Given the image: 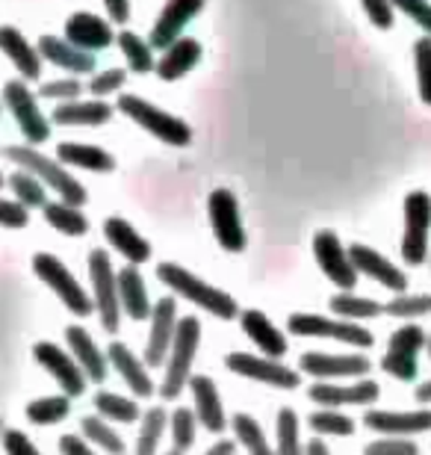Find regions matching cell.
I'll list each match as a JSON object with an SVG mask.
<instances>
[{
    "mask_svg": "<svg viewBox=\"0 0 431 455\" xmlns=\"http://www.w3.org/2000/svg\"><path fill=\"white\" fill-rule=\"evenodd\" d=\"M157 278L172 290V296L187 299L189 305L201 307V311H207L210 316H216V320H222V323L240 320L243 311H240V305H236V299L231 293H225V290L213 287L210 281L198 278L196 272L183 269L180 263L163 260L157 267Z\"/></svg>",
    "mask_w": 431,
    "mask_h": 455,
    "instance_id": "6da1fadb",
    "label": "cell"
},
{
    "mask_svg": "<svg viewBox=\"0 0 431 455\" xmlns=\"http://www.w3.org/2000/svg\"><path fill=\"white\" fill-rule=\"evenodd\" d=\"M4 157L9 163H15L18 169H24V172H30V175L39 178L44 187L60 196V202L75 204V207H84L89 202L86 187L80 184V180L71 175L60 160L44 157V154L39 148H33V145H6Z\"/></svg>",
    "mask_w": 431,
    "mask_h": 455,
    "instance_id": "7a4b0ae2",
    "label": "cell"
},
{
    "mask_svg": "<svg viewBox=\"0 0 431 455\" xmlns=\"http://www.w3.org/2000/svg\"><path fill=\"white\" fill-rule=\"evenodd\" d=\"M116 110L131 118L133 124H140L142 131H148L154 140L174 145V148H187L192 142V127L183 118L160 110L157 104L145 101L140 95H118Z\"/></svg>",
    "mask_w": 431,
    "mask_h": 455,
    "instance_id": "3957f363",
    "label": "cell"
},
{
    "mask_svg": "<svg viewBox=\"0 0 431 455\" xmlns=\"http://www.w3.org/2000/svg\"><path fill=\"white\" fill-rule=\"evenodd\" d=\"M33 272H36V278H39L42 284L60 299L62 307H66L71 316L86 320V316L95 311L92 296L86 293L84 284L75 278V272H71L66 263L57 258V254H48V251L33 254Z\"/></svg>",
    "mask_w": 431,
    "mask_h": 455,
    "instance_id": "277c9868",
    "label": "cell"
},
{
    "mask_svg": "<svg viewBox=\"0 0 431 455\" xmlns=\"http://www.w3.org/2000/svg\"><path fill=\"white\" fill-rule=\"evenodd\" d=\"M198 346H201V320L189 314L180 320L178 334H174L172 352L166 358V376L160 381V399H178L183 394V387H189Z\"/></svg>",
    "mask_w": 431,
    "mask_h": 455,
    "instance_id": "5b68a950",
    "label": "cell"
},
{
    "mask_svg": "<svg viewBox=\"0 0 431 455\" xmlns=\"http://www.w3.org/2000/svg\"><path fill=\"white\" fill-rule=\"evenodd\" d=\"M86 267H89L92 302H95L100 329L107 334H116L118 323H122V299H118V272L113 269V258L104 249H92Z\"/></svg>",
    "mask_w": 431,
    "mask_h": 455,
    "instance_id": "8992f818",
    "label": "cell"
},
{
    "mask_svg": "<svg viewBox=\"0 0 431 455\" xmlns=\"http://www.w3.org/2000/svg\"><path fill=\"white\" fill-rule=\"evenodd\" d=\"M290 334L296 338H323V340H340L355 349H372V331L363 329L361 323H348L340 316H323V314H290L287 320Z\"/></svg>",
    "mask_w": 431,
    "mask_h": 455,
    "instance_id": "52a82bcc",
    "label": "cell"
},
{
    "mask_svg": "<svg viewBox=\"0 0 431 455\" xmlns=\"http://www.w3.org/2000/svg\"><path fill=\"white\" fill-rule=\"evenodd\" d=\"M402 211H405V231H402L399 254L408 267H423L431 251V196L423 193V189H414V193L405 196Z\"/></svg>",
    "mask_w": 431,
    "mask_h": 455,
    "instance_id": "ba28073f",
    "label": "cell"
},
{
    "mask_svg": "<svg viewBox=\"0 0 431 455\" xmlns=\"http://www.w3.org/2000/svg\"><path fill=\"white\" fill-rule=\"evenodd\" d=\"M4 107L9 116L15 118L18 131L24 133L27 145H44L51 140V118L42 113L39 101H36V92L27 86V80H9L4 86Z\"/></svg>",
    "mask_w": 431,
    "mask_h": 455,
    "instance_id": "9c48e42d",
    "label": "cell"
},
{
    "mask_svg": "<svg viewBox=\"0 0 431 455\" xmlns=\"http://www.w3.org/2000/svg\"><path fill=\"white\" fill-rule=\"evenodd\" d=\"M428 334L419 329L417 323H405L402 329L390 334L387 352L381 358V370L387 372L390 379L402 381V385H411L419 376V352L426 349Z\"/></svg>",
    "mask_w": 431,
    "mask_h": 455,
    "instance_id": "30bf717a",
    "label": "cell"
},
{
    "mask_svg": "<svg viewBox=\"0 0 431 455\" xmlns=\"http://www.w3.org/2000/svg\"><path fill=\"white\" fill-rule=\"evenodd\" d=\"M207 216H210V228H213L216 243L222 245L227 254H240L249 245V234H245L243 225V213H240V202L231 189L219 187L207 196Z\"/></svg>",
    "mask_w": 431,
    "mask_h": 455,
    "instance_id": "8fae6325",
    "label": "cell"
},
{
    "mask_svg": "<svg viewBox=\"0 0 431 455\" xmlns=\"http://www.w3.org/2000/svg\"><path fill=\"white\" fill-rule=\"evenodd\" d=\"M225 367L240 379L260 381V385L278 387V390H296L301 387V372H296L287 363L266 358V355H251V352H227Z\"/></svg>",
    "mask_w": 431,
    "mask_h": 455,
    "instance_id": "7c38bea8",
    "label": "cell"
},
{
    "mask_svg": "<svg viewBox=\"0 0 431 455\" xmlns=\"http://www.w3.org/2000/svg\"><path fill=\"white\" fill-rule=\"evenodd\" d=\"M314 258L319 263V269H323V275L331 281L340 293H355L357 281H361V272L355 269L352 254H348V249L334 231H319L314 236Z\"/></svg>",
    "mask_w": 431,
    "mask_h": 455,
    "instance_id": "4fadbf2b",
    "label": "cell"
},
{
    "mask_svg": "<svg viewBox=\"0 0 431 455\" xmlns=\"http://www.w3.org/2000/svg\"><path fill=\"white\" fill-rule=\"evenodd\" d=\"M33 358L36 363L48 372V376L57 381L60 390L71 399L84 396L86 394V385L89 379L84 376V370H80V363L75 361V355L62 349L60 343H51V340H39L33 346Z\"/></svg>",
    "mask_w": 431,
    "mask_h": 455,
    "instance_id": "5bb4252c",
    "label": "cell"
},
{
    "mask_svg": "<svg viewBox=\"0 0 431 455\" xmlns=\"http://www.w3.org/2000/svg\"><path fill=\"white\" fill-rule=\"evenodd\" d=\"M151 329H148V343H145V363L148 367H160L166 363L174 334H178L180 316H178V296H163L160 302H154L151 314Z\"/></svg>",
    "mask_w": 431,
    "mask_h": 455,
    "instance_id": "9a60e30c",
    "label": "cell"
},
{
    "mask_svg": "<svg viewBox=\"0 0 431 455\" xmlns=\"http://www.w3.org/2000/svg\"><path fill=\"white\" fill-rule=\"evenodd\" d=\"M299 370L316 381L357 379L370 376L372 361L366 355H331V352H305L299 358Z\"/></svg>",
    "mask_w": 431,
    "mask_h": 455,
    "instance_id": "2e32d148",
    "label": "cell"
},
{
    "mask_svg": "<svg viewBox=\"0 0 431 455\" xmlns=\"http://www.w3.org/2000/svg\"><path fill=\"white\" fill-rule=\"evenodd\" d=\"M307 399L319 408H346V405H372L381 399L379 381L357 379L352 385H340V381H316L307 390Z\"/></svg>",
    "mask_w": 431,
    "mask_h": 455,
    "instance_id": "e0dca14e",
    "label": "cell"
},
{
    "mask_svg": "<svg viewBox=\"0 0 431 455\" xmlns=\"http://www.w3.org/2000/svg\"><path fill=\"white\" fill-rule=\"evenodd\" d=\"M361 423L370 432L381 435V438H414V435L431 432V408H419V411H384V408H370Z\"/></svg>",
    "mask_w": 431,
    "mask_h": 455,
    "instance_id": "ac0fdd59",
    "label": "cell"
},
{
    "mask_svg": "<svg viewBox=\"0 0 431 455\" xmlns=\"http://www.w3.org/2000/svg\"><path fill=\"white\" fill-rule=\"evenodd\" d=\"M348 254H352V263H355V269L361 272V275L372 278L375 284H381L384 290H390L393 296L408 293V275H405V269L396 267L393 260H387L381 251H375L372 245L352 243V245H348Z\"/></svg>",
    "mask_w": 431,
    "mask_h": 455,
    "instance_id": "d6986e66",
    "label": "cell"
},
{
    "mask_svg": "<svg viewBox=\"0 0 431 455\" xmlns=\"http://www.w3.org/2000/svg\"><path fill=\"white\" fill-rule=\"evenodd\" d=\"M207 0H166V6L160 9L157 21L151 27V48L157 51H169L174 42L183 39V30H187V24L196 18L201 9H204Z\"/></svg>",
    "mask_w": 431,
    "mask_h": 455,
    "instance_id": "ffe728a7",
    "label": "cell"
},
{
    "mask_svg": "<svg viewBox=\"0 0 431 455\" xmlns=\"http://www.w3.org/2000/svg\"><path fill=\"white\" fill-rule=\"evenodd\" d=\"M107 358H109V367H113L118 376H122L127 390H131L136 399H151L154 394H157V385H154V379H151V372H148L151 367L127 343L113 340V343L107 346Z\"/></svg>",
    "mask_w": 431,
    "mask_h": 455,
    "instance_id": "44dd1931",
    "label": "cell"
},
{
    "mask_svg": "<svg viewBox=\"0 0 431 455\" xmlns=\"http://www.w3.org/2000/svg\"><path fill=\"white\" fill-rule=\"evenodd\" d=\"M189 394H192V411H196L198 423L204 426L210 435H222L227 426V414L222 405V394H219L216 381L210 376H192L189 379Z\"/></svg>",
    "mask_w": 431,
    "mask_h": 455,
    "instance_id": "7402d4cb",
    "label": "cell"
},
{
    "mask_svg": "<svg viewBox=\"0 0 431 455\" xmlns=\"http://www.w3.org/2000/svg\"><path fill=\"white\" fill-rule=\"evenodd\" d=\"M66 39L80 51L98 53V51H107L109 44L118 39V33H113V24L104 21L100 15L75 12V15H68V21H66Z\"/></svg>",
    "mask_w": 431,
    "mask_h": 455,
    "instance_id": "603a6c76",
    "label": "cell"
},
{
    "mask_svg": "<svg viewBox=\"0 0 431 455\" xmlns=\"http://www.w3.org/2000/svg\"><path fill=\"white\" fill-rule=\"evenodd\" d=\"M240 329L260 352H266V358L281 361L283 355L290 352L287 334H283L263 311H258V307H249V311L240 314Z\"/></svg>",
    "mask_w": 431,
    "mask_h": 455,
    "instance_id": "cb8c5ba5",
    "label": "cell"
},
{
    "mask_svg": "<svg viewBox=\"0 0 431 455\" xmlns=\"http://www.w3.org/2000/svg\"><path fill=\"white\" fill-rule=\"evenodd\" d=\"M66 346H68V352L75 355V361L80 363L84 376L89 381H95V385H104L109 376V358H107V352L98 349V343L92 340V334L84 325H68Z\"/></svg>",
    "mask_w": 431,
    "mask_h": 455,
    "instance_id": "d4e9b609",
    "label": "cell"
},
{
    "mask_svg": "<svg viewBox=\"0 0 431 455\" xmlns=\"http://www.w3.org/2000/svg\"><path fill=\"white\" fill-rule=\"evenodd\" d=\"M104 240L109 243V249L118 251L133 267H142V263L151 260V243L122 216H107L104 220Z\"/></svg>",
    "mask_w": 431,
    "mask_h": 455,
    "instance_id": "484cf974",
    "label": "cell"
},
{
    "mask_svg": "<svg viewBox=\"0 0 431 455\" xmlns=\"http://www.w3.org/2000/svg\"><path fill=\"white\" fill-rule=\"evenodd\" d=\"M0 51L6 53V60L12 62L18 68V75L21 80H42V53L39 48H33L30 42H27V36L18 30L12 24H4L0 27Z\"/></svg>",
    "mask_w": 431,
    "mask_h": 455,
    "instance_id": "4316f807",
    "label": "cell"
},
{
    "mask_svg": "<svg viewBox=\"0 0 431 455\" xmlns=\"http://www.w3.org/2000/svg\"><path fill=\"white\" fill-rule=\"evenodd\" d=\"M36 48H39L42 60H48L51 66H57V68H66L71 77L92 75V71L98 68L95 53L80 51L68 39H60V36H42Z\"/></svg>",
    "mask_w": 431,
    "mask_h": 455,
    "instance_id": "83f0119b",
    "label": "cell"
},
{
    "mask_svg": "<svg viewBox=\"0 0 431 455\" xmlns=\"http://www.w3.org/2000/svg\"><path fill=\"white\" fill-rule=\"evenodd\" d=\"M118 299H122V314L131 316L133 323L151 320L154 305H151L148 287H145L140 267H133V263L118 269Z\"/></svg>",
    "mask_w": 431,
    "mask_h": 455,
    "instance_id": "f1b7e54d",
    "label": "cell"
},
{
    "mask_svg": "<svg viewBox=\"0 0 431 455\" xmlns=\"http://www.w3.org/2000/svg\"><path fill=\"white\" fill-rule=\"evenodd\" d=\"M113 118V104L100 101V98H77V101H62L51 113V124L62 127H100Z\"/></svg>",
    "mask_w": 431,
    "mask_h": 455,
    "instance_id": "f546056e",
    "label": "cell"
},
{
    "mask_svg": "<svg viewBox=\"0 0 431 455\" xmlns=\"http://www.w3.org/2000/svg\"><path fill=\"white\" fill-rule=\"evenodd\" d=\"M201 57H204V48H201L198 39H192V36H183L172 44L169 51H163V57L157 60V77L166 80V84H174V80H180L183 75H189L192 68L198 66Z\"/></svg>",
    "mask_w": 431,
    "mask_h": 455,
    "instance_id": "4dcf8cb0",
    "label": "cell"
},
{
    "mask_svg": "<svg viewBox=\"0 0 431 455\" xmlns=\"http://www.w3.org/2000/svg\"><path fill=\"white\" fill-rule=\"evenodd\" d=\"M57 160L62 166L71 169H86V172H116V157L98 145H80V142H60L57 145Z\"/></svg>",
    "mask_w": 431,
    "mask_h": 455,
    "instance_id": "1f68e13d",
    "label": "cell"
},
{
    "mask_svg": "<svg viewBox=\"0 0 431 455\" xmlns=\"http://www.w3.org/2000/svg\"><path fill=\"white\" fill-rule=\"evenodd\" d=\"M92 405H95V414L104 417L107 423H136L142 420V408L136 399L113 394V390H98L92 396Z\"/></svg>",
    "mask_w": 431,
    "mask_h": 455,
    "instance_id": "d6a6232c",
    "label": "cell"
},
{
    "mask_svg": "<svg viewBox=\"0 0 431 455\" xmlns=\"http://www.w3.org/2000/svg\"><path fill=\"white\" fill-rule=\"evenodd\" d=\"M169 411L163 405H151L148 411L142 414L140 423V435H136V455H157L160 452V441L169 429Z\"/></svg>",
    "mask_w": 431,
    "mask_h": 455,
    "instance_id": "836d02e7",
    "label": "cell"
},
{
    "mask_svg": "<svg viewBox=\"0 0 431 455\" xmlns=\"http://www.w3.org/2000/svg\"><path fill=\"white\" fill-rule=\"evenodd\" d=\"M44 213V222H48L53 231L66 234V236H84L89 234V220L86 213L80 211L75 204H66V202H48L42 207Z\"/></svg>",
    "mask_w": 431,
    "mask_h": 455,
    "instance_id": "e575fe53",
    "label": "cell"
},
{
    "mask_svg": "<svg viewBox=\"0 0 431 455\" xmlns=\"http://www.w3.org/2000/svg\"><path fill=\"white\" fill-rule=\"evenodd\" d=\"M331 305L334 316L348 323H363V320H375V316L384 314V305L375 302V299H366V296H357V293H334L328 299Z\"/></svg>",
    "mask_w": 431,
    "mask_h": 455,
    "instance_id": "d590c367",
    "label": "cell"
},
{
    "mask_svg": "<svg viewBox=\"0 0 431 455\" xmlns=\"http://www.w3.org/2000/svg\"><path fill=\"white\" fill-rule=\"evenodd\" d=\"M80 435H84L92 447L104 450L107 455H124L127 452L122 435L113 429V423H107L104 417H98V414H92V417L86 414L84 420H80Z\"/></svg>",
    "mask_w": 431,
    "mask_h": 455,
    "instance_id": "8d00e7d4",
    "label": "cell"
},
{
    "mask_svg": "<svg viewBox=\"0 0 431 455\" xmlns=\"http://www.w3.org/2000/svg\"><path fill=\"white\" fill-rule=\"evenodd\" d=\"M231 429H234V441L249 452V455H278L269 441H266V432L263 426L254 420L251 414H234L231 420Z\"/></svg>",
    "mask_w": 431,
    "mask_h": 455,
    "instance_id": "74e56055",
    "label": "cell"
},
{
    "mask_svg": "<svg viewBox=\"0 0 431 455\" xmlns=\"http://www.w3.org/2000/svg\"><path fill=\"white\" fill-rule=\"evenodd\" d=\"M116 44L122 48L124 60H127V68L136 71V75H148V71L157 68V62H154V48L148 39H142V36H136L133 30H122L118 33Z\"/></svg>",
    "mask_w": 431,
    "mask_h": 455,
    "instance_id": "f35d334b",
    "label": "cell"
},
{
    "mask_svg": "<svg viewBox=\"0 0 431 455\" xmlns=\"http://www.w3.org/2000/svg\"><path fill=\"white\" fill-rule=\"evenodd\" d=\"M24 414H27V420L36 423V426H57L71 414V396L57 394V396L30 399L24 408Z\"/></svg>",
    "mask_w": 431,
    "mask_h": 455,
    "instance_id": "ab89813d",
    "label": "cell"
},
{
    "mask_svg": "<svg viewBox=\"0 0 431 455\" xmlns=\"http://www.w3.org/2000/svg\"><path fill=\"white\" fill-rule=\"evenodd\" d=\"M307 426L319 438H348V435H355L357 429V423L348 414H343L340 408H319V411H310Z\"/></svg>",
    "mask_w": 431,
    "mask_h": 455,
    "instance_id": "60d3db41",
    "label": "cell"
},
{
    "mask_svg": "<svg viewBox=\"0 0 431 455\" xmlns=\"http://www.w3.org/2000/svg\"><path fill=\"white\" fill-rule=\"evenodd\" d=\"M275 452L278 455H305V443H301V423L296 408L283 405L278 411V426H275Z\"/></svg>",
    "mask_w": 431,
    "mask_h": 455,
    "instance_id": "b9f144b4",
    "label": "cell"
},
{
    "mask_svg": "<svg viewBox=\"0 0 431 455\" xmlns=\"http://www.w3.org/2000/svg\"><path fill=\"white\" fill-rule=\"evenodd\" d=\"M9 189H12L15 202L24 207H44L48 204V193H44V184L36 175L24 169H15L9 175Z\"/></svg>",
    "mask_w": 431,
    "mask_h": 455,
    "instance_id": "7bdbcfd3",
    "label": "cell"
},
{
    "mask_svg": "<svg viewBox=\"0 0 431 455\" xmlns=\"http://www.w3.org/2000/svg\"><path fill=\"white\" fill-rule=\"evenodd\" d=\"M198 417L192 408L187 405H178L169 417V432H172V443L174 450L187 452L189 447H196V438H198Z\"/></svg>",
    "mask_w": 431,
    "mask_h": 455,
    "instance_id": "ee69618b",
    "label": "cell"
},
{
    "mask_svg": "<svg viewBox=\"0 0 431 455\" xmlns=\"http://www.w3.org/2000/svg\"><path fill=\"white\" fill-rule=\"evenodd\" d=\"M384 314L396 316V320H405V323L423 320V316L431 314V296L428 293H399L384 305Z\"/></svg>",
    "mask_w": 431,
    "mask_h": 455,
    "instance_id": "f6af8a7d",
    "label": "cell"
},
{
    "mask_svg": "<svg viewBox=\"0 0 431 455\" xmlns=\"http://www.w3.org/2000/svg\"><path fill=\"white\" fill-rule=\"evenodd\" d=\"M414 66H417L419 101L431 107V36H419L414 42Z\"/></svg>",
    "mask_w": 431,
    "mask_h": 455,
    "instance_id": "bcb514c9",
    "label": "cell"
},
{
    "mask_svg": "<svg viewBox=\"0 0 431 455\" xmlns=\"http://www.w3.org/2000/svg\"><path fill=\"white\" fill-rule=\"evenodd\" d=\"M84 84H80L77 77H60V80H48V84H42L39 95L42 98H53V101H77L80 95H84Z\"/></svg>",
    "mask_w": 431,
    "mask_h": 455,
    "instance_id": "7dc6e473",
    "label": "cell"
},
{
    "mask_svg": "<svg viewBox=\"0 0 431 455\" xmlns=\"http://www.w3.org/2000/svg\"><path fill=\"white\" fill-rule=\"evenodd\" d=\"M124 80H127L124 68H104V71H98V75L89 80V92L104 101L107 95H113V92H118V89L124 86Z\"/></svg>",
    "mask_w": 431,
    "mask_h": 455,
    "instance_id": "c3c4849f",
    "label": "cell"
},
{
    "mask_svg": "<svg viewBox=\"0 0 431 455\" xmlns=\"http://www.w3.org/2000/svg\"><path fill=\"white\" fill-rule=\"evenodd\" d=\"M363 455H419V443L414 438H379L366 443Z\"/></svg>",
    "mask_w": 431,
    "mask_h": 455,
    "instance_id": "681fc988",
    "label": "cell"
},
{
    "mask_svg": "<svg viewBox=\"0 0 431 455\" xmlns=\"http://www.w3.org/2000/svg\"><path fill=\"white\" fill-rule=\"evenodd\" d=\"M393 9L408 15L426 36H431V0H393Z\"/></svg>",
    "mask_w": 431,
    "mask_h": 455,
    "instance_id": "f907efd6",
    "label": "cell"
},
{
    "mask_svg": "<svg viewBox=\"0 0 431 455\" xmlns=\"http://www.w3.org/2000/svg\"><path fill=\"white\" fill-rule=\"evenodd\" d=\"M30 225V211L18 202H9V198H0V228H9V231H21V228Z\"/></svg>",
    "mask_w": 431,
    "mask_h": 455,
    "instance_id": "816d5d0a",
    "label": "cell"
},
{
    "mask_svg": "<svg viewBox=\"0 0 431 455\" xmlns=\"http://www.w3.org/2000/svg\"><path fill=\"white\" fill-rule=\"evenodd\" d=\"M361 6H363V12L366 18L379 27V30H390L393 27V0H361Z\"/></svg>",
    "mask_w": 431,
    "mask_h": 455,
    "instance_id": "f5cc1de1",
    "label": "cell"
},
{
    "mask_svg": "<svg viewBox=\"0 0 431 455\" xmlns=\"http://www.w3.org/2000/svg\"><path fill=\"white\" fill-rule=\"evenodd\" d=\"M0 443H4L6 455H42V450L30 441V435L21 429H6Z\"/></svg>",
    "mask_w": 431,
    "mask_h": 455,
    "instance_id": "db71d44e",
    "label": "cell"
},
{
    "mask_svg": "<svg viewBox=\"0 0 431 455\" xmlns=\"http://www.w3.org/2000/svg\"><path fill=\"white\" fill-rule=\"evenodd\" d=\"M60 452L62 455H98L92 450V443L84 438V435H62L60 438Z\"/></svg>",
    "mask_w": 431,
    "mask_h": 455,
    "instance_id": "11a10c76",
    "label": "cell"
},
{
    "mask_svg": "<svg viewBox=\"0 0 431 455\" xmlns=\"http://www.w3.org/2000/svg\"><path fill=\"white\" fill-rule=\"evenodd\" d=\"M104 9L113 24H127L131 18V0H104Z\"/></svg>",
    "mask_w": 431,
    "mask_h": 455,
    "instance_id": "9f6ffc18",
    "label": "cell"
},
{
    "mask_svg": "<svg viewBox=\"0 0 431 455\" xmlns=\"http://www.w3.org/2000/svg\"><path fill=\"white\" fill-rule=\"evenodd\" d=\"M236 447L240 443L231 441V438H219L213 447H207V452H201V455H236Z\"/></svg>",
    "mask_w": 431,
    "mask_h": 455,
    "instance_id": "6f0895ef",
    "label": "cell"
},
{
    "mask_svg": "<svg viewBox=\"0 0 431 455\" xmlns=\"http://www.w3.org/2000/svg\"><path fill=\"white\" fill-rule=\"evenodd\" d=\"M305 455H331V450H328L323 438H314L310 443H305Z\"/></svg>",
    "mask_w": 431,
    "mask_h": 455,
    "instance_id": "680465c9",
    "label": "cell"
},
{
    "mask_svg": "<svg viewBox=\"0 0 431 455\" xmlns=\"http://www.w3.org/2000/svg\"><path fill=\"white\" fill-rule=\"evenodd\" d=\"M414 399H417V403H423V405H431V379L419 381L417 390H414Z\"/></svg>",
    "mask_w": 431,
    "mask_h": 455,
    "instance_id": "91938a15",
    "label": "cell"
},
{
    "mask_svg": "<svg viewBox=\"0 0 431 455\" xmlns=\"http://www.w3.org/2000/svg\"><path fill=\"white\" fill-rule=\"evenodd\" d=\"M426 355H428V361H431V334H428V340H426Z\"/></svg>",
    "mask_w": 431,
    "mask_h": 455,
    "instance_id": "94428289",
    "label": "cell"
},
{
    "mask_svg": "<svg viewBox=\"0 0 431 455\" xmlns=\"http://www.w3.org/2000/svg\"><path fill=\"white\" fill-rule=\"evenodd\" d=\"M6 184H9V180H6V178H4V172H0V189H4V187H6Z\"/></svg>",
    "mask_w": 431,
    "mask_h": 455,
    "instance_id": "6125c7cd",
    "label": "cell"
},
{
    "mask_svg": "<svg viewBox=\"0 0 431 455\" xmlns=\"http://www.w3.org/2000/svg\"><path fill=\"white\" fill-rule=\"evenodd\" d=\"M160 455H183L180 450H169V452H160Z\"/></svg>",
    "mask_w": 431,
    "mask_h": 455,
    "instance_id": "be15d7a7",
    "label": "cell"
},
{
    "mask_svg": "<svg viewBox=\"0 0 431 455\" xmlns=\"http://www.w3.org/2000/svg\"><path fill=\"white\" fill-rule=\"evenodd\" d=\"M0 113H4V104H0Z\"/></svg>",
    "mask_w": 431,
    "mask_h": 455,
    "instance_id": "e7e4bbea",
    "label": "cell"
},
{
    "mask_svg": "<svg viewBox=\"0 0 431 455\" xmlns=\"http://www.w3.org/2000/svg\"><path fill=\"white\" fill-rule=\"evenodd\" d=\"M428 254H431V251H428ZM428 263H431V258H428Z\"/></svg>",
    "mask_w": 431,
    "mask_h": 455,
    "instance_id": "03108f58",
    "label": "cell"
}]
</instances>
